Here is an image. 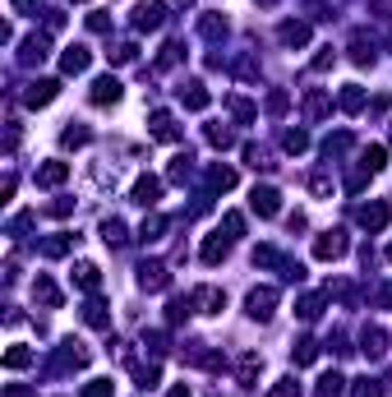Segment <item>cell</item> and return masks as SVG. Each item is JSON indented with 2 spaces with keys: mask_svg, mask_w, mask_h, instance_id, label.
I'll list each match as a JSON object with an SVG mask.
<instances>
[{
  "mask_svg": "<svg viewBox=\"0 0 392 397\" xmlns=\"http://www.w3.org/2000/svg\"><path fill=\"white\" fill-rule=\"evenodd\" d=\"M249 208H254L259 217H277V213H282V194H277L273 185H254V194H249Z\"/></svg>",
  "mask_w": 392,
  "mask_h": 397,
  "instance_id": "6da1fadb",
  "label": "cell"
},
{
  "mask_svg": "<svg viewBox=\"0 0 392 397\" xmlns=\"http://www.w3.org/2000/svg\"><path fill=\"white\" fill-rule=\"evenodd\" d=\"M346 254V231H323L314 241V259H342Z\"/></svg>",
  "mask_w": 392,
  "mask_h": 397,
  "instance_id": "7a4b0ae2",
  "label": "cell"
},
{
  "mask_svg": "<svg viewBox=\"0 0 392 397\" xmlns=\"http://www.w3.org/2000/svg\"><path fill=\"white\" fill-rule=\"evenodd\" d=\"M249 319H273V305H277V291L273 287H259V291H249Z\"/></svg>",
  "mask_w": 392,
  "mask_h": 397,
  "instance_id": "3957f363",
  "label": "cell"
},
{
  "mask_svg": "<svg viewBox=\"0 0 392 397\" xmlns=\"http://www.w3.org/2000/svg\"><path fill=\"white\" fill-rule=\"evenodd\" d=\"M56 93H60L56 79H37V84L23 93V102H28V107H47V102H56Z\"/></svg>",
  "mask_w": 392,
  "mask_h": 397,
  "instance_id": "277c9868",
  "label": "cell"
},
{
  "mask_svg": "<svg viewBox=\"0 0 392 397\" xmlns=\"http://www.w3.org/2000/svg\"><path fill=\"white\" fill-rule=\"evenodd\" d=\"M189 301H194L203 314H222V310H226V296H222L217 287H198L194 296H189Z\"/></svg>",
  "mask_w": 392,
  "mask_h": 397,
  "instance_id": "5b68a950",
  "label": "cell"
},
{
  "mask_svg": "<svg viewBox=\"0 0 392 397\" xmlns=\"http://www.w3.org/2000/svg\"><path fill=\"white\" fill-rule=\"evenodd\" d=\"M388 217H392L388 204H364L360 208V226H364V231H383V226H388Z\"/></svg>",
  "mask_w": 392,
  "mask_h": 397,
  "instance_id": "8992f818",
  "label": "cell"
},
{
  "mask_svg": "<svg viewBox=\"0 0 392 397\" xmlns=\"http://www.w3.org/2000/svg\"><path fill=\"white\" fill-rule=\"evenodd\" d=\"M138 282H143L148 291H162L171 282V272H167V263H143V268H138Z\"/></svg>",
  "mask_w": 392,
  "mask_h": 397,
  "instance_id": "52a82bcc",
  "label": "cell"
},
{
  "mask_svg": "<svg viewBox=\"0 0 392 397\" xmlns=\"http://www.w3.org/2000/svg\"><path fill=\"white\" fill-rule=\"evenodd\" d=\"M32 296H37L47 310H60V291H56V282L42 277V272H37V282H32Z\"/></svg>",
  "mask_w": 392,
  "mask_h": 397,
  "instance_id": "ba28073f",
  "label": "cell"
},
{
  "mask_svg": "<svg viewBox=\"0 0 392 397\" xmlns=\"http://www.w3.org/2000/svg\"><path fill=\"white\" fill-rule=\"evenodd\" d=\"M162 10H167V5H138V10H134V28L138 33H153L157 23H162Z\"/></svg>",
  "mask_w": 392,
  "mask_h": 397,
  "instance_id": "9c48e42d",
  "label": "cell"
},
{
  "mask_svg": "<svg viewBox=\"0 0 392 397\" xmlns=\"http://www.w3.org/2000/svg\"><path fill=\"white\" fill-rule=\"evenodd\" d=\"M93 102H97V107H107V102H120V79H97V84H93Z\"/></svg>",
  "mask_w": 392,
  "mask_h": 397,
  "instance_id": "30bf717a",
  "label": "cell"
},
{
  "mask_svg": "<svg viewBox=\"0 0 392 397\" xmlns=\"http://www.w3.org/2000/svg\"><path fill=\"white\" fill-rule=\"evenodd\" d=\"M157 194H162V180H157V176H143V180L134 185V204L153 208V204H157Z\"/></svg>",
  "mask_w": 392,
  "mask_h": 397,
  "instance_id": "8fae6325",
  "label": "cell"
},
{
  "mask_svg": "<svg viewBox=\"0 0 392 397\" xmlns=\"http://www.w3.org/2000/svg\"><path fill=\"white\" fill-rule=\"evenodd\" d=\"M60 69H65V74H83V69H88V47H69L65 56H60Z\"/></svg>",
  "mask_w": 392,
  "mask_h": 397,
  "instance_id": "7c38bea8",
  "label": "cell"
},
{
  "mask_svg": "<svg viewBox=\"0 0 392 397\" xmlns=\"http://www.w3.org/2000/svg\"><path fill=\"white\" fill-rule=\"evenodd\" d=\"M153 139H162V144H171V139H180L176 120H171L167 111H153Z\"/></svg>",
  "mask_w": 392,
  "mask_h": 397,
  "instance_id": "4fadbf2b",
  "label": "cell"
},
{
  "mask_svg": "<svg viewBox=\"0 0 392 397\" xmlns=\"http://www.w3.org/2000/svg\"><path fill=\"white\" fill-rule=\"evenodd\" d=\"M65 176H69V166H65V162H47V166H37V185H42V190L60 185Z\"/></svg>",
  "mask_w": 392,
  "mask_h": 397,
  "instance_id": "5bb4252c",
  "label": "cell"
},
{
  "mask_svg": "<svg viewBox=\"0 0 392 397\" xmlns=\"http://www.w3.org/2000/svg\"><path fill=\"white\" fill-rule=\"evenodd\" d=\"M180 102H185L189 111H203L208 107V88L203 84H185V88H180Z\"/></svg>",
  "mask_w": 392,
  "mask_h": 397,
  "instance_id": "9a60e30c",
  "label": "cell"
},
{
  "mask_svg": "<svg viewBox=\"0 0 392 397\" xmlns=\"http://www.w3.org/2000/svg\"><path fill=\"white\" fill-rule=\"evenodd\" d=\"M74 282H78L83 291H97V287H102V272H97V263H78V268H74Z\"/></svg>",
  "mask_w": 392,
  "mask_h": 397,
  "instance_id": "2e32d148",
  "label": "cell"
},
{
  "mask_svg": "<svg viewBox=\"0 0 392 397\" xmlns=\"http://www.w3.org/2000/svg\"><path fill=\"white\" fill-rule=\"evenodd\" d=\"M291 360H295V365H314V360H319V342L300 338V342H295V351H291Z\"/></svg>",
  "mask_w": 392,
  "mask_h": 397,
  "instance_id": "e0dca14e",
  "label": "cell"
},
{
  "mask_svg": "<svg viewBox=\"0 0 392 397\" xmlns=\"http://www.w3.org/2000/svg\"><path fill=\"white\" fill-rule=\"evenodd\" d=\"M346 393V379L342 374H323L319 379V388H314V397H342Z\"/></svg>",
  "mask_w": 392,
  "mask_h": 397,
  "instance_id": "ac0fdd59",
  "label": "cell"
},
{
  "mask_svg": "<svg viewBox=\"0 0 392 397\" xmlns=\"http://www.w3.org/2000/svg\"><path fill=\"white\" fill-rule=\"evenodd\" d=\"M282 42L286 47H304L309 42V23H282Z\"/></svg>",
  "mask_w": 392,
  "mask_h": 397,
  "instance_id": "d6986e66",
  "label": "cell"
},
{
  "mask_svg": "<svg viewBox=\"0 0 392 397\" xmlns=\"http://www.w3.org/2000/svg\"><path fill=\"white\" fill-rule=\"evenodd\" d=\"M217 259H226V236L222 231L203 241V263H217Z\"/></svg>",
  "mask_w": 392,
  "mask_h": 397,
  "instance_id": "ffe728a7",
  "label": "cell"
},
{
  "mask_svg": "<svg viewBox=\"0 0 392 397\" xmlns=\"http://www.w3.org/2000/svg\"><path fill=\"white\" fill-rule=\"evenodd\" d=\"M162 231H167V217H143V226H138V241H157V236H162Z\"/></svg>",
  "mask_w": 392,
  "mask_h": 397,
  "instance_id": "44dd1931",
  "label": "cell"
},
{
  "mask_svg": "<svg viewBox=\"0 0 392 397\" xmlns=\"http://www.w3.org/2000/svg\"><path fill=\"white\" fill-rule=\"evenodd\" d=\"M83 323H93V328H107V305H102V301H88V305H83Z\"/></svg>",
  "mask_w": 392,
  "mask_h": 397,
  "instance_id": "7402d4cb",
  "label": "cell"
},
{
  "mask_svg": "<svg viewBox=\"0 0 392 397\" xmlns=\"http://www.w3.org/2000/svg\"><path fill=\"white\" fill-rule=\"evenodd\" d=\"M208 185H213V190H231L235 171H231V166H213V171H208Z\"/></svg>",
  "mask_w": 392,
  "mask_h": 397,
  "instance_id": "603a6c76",
  "label": "cell"
},
{
  "mask_svg": "<svg viewBox=\"0 0 392 397\" xmlns=\"http://www.w3.org/2000/svg\"><path fill=\"white\" fill-rule=\"evenodd\" d=\"M259 369H263V360H259V356H245V360H240V384H254V379H259Z\"/></svg>",
  "mask_w": 392,
  "mask_h": 397,
  "instance_id": "cb8c5ba5",
  "label": "cell"
},
{
  "mask_svg": "<svg viewBox=\"0 0 392 397\" xmlns=\"http://www.w3.org/2000/svg\"><path fill=\"white\" fill-rule=\"evenodd\" d=\"M360 107H364L360 84H346V93H342V111H360Z\"/></svg>",
  "mask_w": 392,
  "mask_h": 397,
  "instance_id": "d4e9b609",
  "label": "cell"
},
{
  "mask_svg": "<svg viewBox=\"0 0 392 397\" xmlns=\"http://www.w3.org/2000/svg\"><path fill=\"white\" fill-rule=\"evenodd\" d=\"M364 356H369V360L383 356V333L379 328H364Z\"/></svg>",
  "mask_w": 392,
  "mask_h": 397,
  "instance_id": "484cf974",
  "label": "cell"
},
{
  "mask_svg": "<svg viewBox=\"0 0 392 397\" xmlns=\"http://www.w3.org/2000/svg\"><path fill=\"white\" fill-rule=\"evenodd\" d=\"M5 365H10V369L32 365V351H28V347H10V351H5Z\"/></svg>",
  "mask_w": 392,
  "mask_h": 397,
  "instance_id": "4316f807",
  "label": "cell"
},
{
  "mask_svg": "<svg viewBox=\"0 0 392 397\" xmlns=\"http://www.w3.org/2000/svg\"><path fill=\"white\" fill-rule=\"evenodd\" d=\"M319 314H323V296H304V301H300V319H319Z\"/></svg>",
  "mask_w": 392,
  "mask_h": 397,
  "instance_id": "83f0119b",
  "label": "cell"
},
{
  "mask_svg": "<svg viewBox=\"0 0 392 397\" xmlns=\"http://www.w3.org/2000/svg\"><path fill=\"white\" fill-rule=\"evenodd\" d=\"M102 241H107V245H125V226H120L116 217H111V222H102Z\"/></svg>",
  "mask_w": 392,
  "mask_h": 397,
  "instance_id": "f1b7e54d",
  "label": "cell"
},
{
  "mask_svg": "<svg viewBox=\"0 0 392 397\" xmlns=\"http://www.w3.org/2000/svg\"><path fill=\"white\" fill-rule=\"evenodd\" d=\"M383 162H388V153H383V148H364V171H383Z\"/></svg>",
  "mask_w": 392,
  "mask_h": 397,
  "instance_id": "f546056e",
  "label": "cell"
},
{
  "mask_svg": "<svg viewBox=\"0 0 392 397\" xmlns=\"http://www.w3.org/2000/svg\"><path fill=\"white\" fill-rule=\"evenodd\" d=\"M282 144H286V153H304V148H309V139H304L300 130H286V139H282Z\"/></svg>",
  "mask_w": 392,
  "mask_h": 397,
  "instance_id": "4dcf8cb0",
  "label": "cell"
},
{
  "mask_svg": "<svg viewBox=\"0 0 392 397\" xmlns=\"http://www.w3.org/2000/svg\"><path fill=\"white\" fill-rule=\"evenodd\" d=\"M355 397H383V388L374 384V379H355V388H351Z\"/></svg>",
  "mask_w": 392,
  "mask_h": 397,
  "instance_id": "1f68e13d",
  "label": "cell"
},
{
  "mask_svg": "<svg viewBox=\"0 0 392 397\" xmlns=\"http://www.w3.org/2000/svg\"><path fill=\"white\" fill-rule=\"evenodd\" d=\"M222 231L226 236H240V231H245V217H240V213H226L222 217Z\"/></svg>",
  "mask_w": 392,
  "mask_h": 397,
  "instance_id": "d6a6232c",
  "label": "cell"
},
{
  "mask_svg": "<svg viewBox=\"0 0 392 397\" xmlns=\"http://www.w3.org/2000/svg\"><path fill=\"white\" fill-rule=\"evenodd\" d=\"M83 397H111V379H93V384L83 388Z\"/></svg>",
  "mask_w": 392,
  "mask_h": 397,
  "instance_id": "836d02e7",
  "label": "cell"
},
{
  "mask_svg": "<svg viewBox=\"0 0 392 397\" xmlns=\"http://www.w3.org/2000/svg\"><path fill=\"white\" fill-rule=\"evenodd\" d=\"M268 397H300V388H295V379H282V384H277Z\"/></svg>",
  "mask_w": 392,
  "mask_h": 397,
  "instance_id": "e575fe53",
  "label": "cell"
},
{
  "mask_svg": "<svg viewBox=\"0 0 392 397\" xmlns=\"http://www.w3.org/2000/svg\"><path fill=\"white\" fill-rule=\"evenodd\" d=\"M78 144H88V130H65V148H78Z\"/></svg>",
  "mask_w": 392,
  "mask_h": 397,
  "instance_id": "d590c367",
  "label": "cell"
},
{
  "mask_svg": "<svg viewBox=\"0 0 392 397\" xmlns=\"http://www.w3.org/2000/svg\"><path fill=\"white\" fill-rule=\"evenodd\" d=\"M5 397H32V388H23V384H14V388H5Z\"/></svg>",
  "mask_w": 392,
  "mask_h": 397,
  "instance_id": "8d00e7d4",
  "label": "cell"
},
{
  "mask_svg": "<svg viewBox=\"0 0 392 397\" xmlns=\"http://www.w3.org/2000/svg\"><path fill=\"white\" fill-rule=\"evenodd\" d=\"M379 305H392V282H388V287L379 291Z\"/></svg>",
  "mask_w": 392,
  "mask_h": 397,
  "instance_id": "74e56055",
  "label": "cell"
},
{
  "mask_svg": "<svg viewBox=\"0 0 392 397\" xmlns=\"http://www.w3.org/2000/svg\"><path fill=\"white\" fill-rule=\"evenodd\" d=\"M167 397H189V388H185V384H180V388H171V393H167Z\"/></svg>",
  "mask_w": 392,
  "mask_h": 397,
  "instance_id": "f35d334b",
  "label": "cell"
}]
</instances>
